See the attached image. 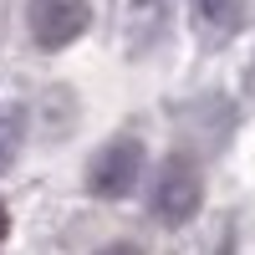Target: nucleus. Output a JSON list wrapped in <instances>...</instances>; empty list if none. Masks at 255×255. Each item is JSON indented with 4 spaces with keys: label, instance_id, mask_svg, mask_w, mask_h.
<instances>
[{
    "label": "nucleus",
    "instance_id": "f257e3e1",
    "mask_svg": "<svg viewBox=\"0 0 255 255\" xmlns=\"http://www.w3.org/2000/svg\"><path fill=\"white\" fill-rule=\"evenodd\" d=\"M199 204H204V179H199L194 158H184V153L163 158L153 184H148V215L158 225H189L199 215Z\"/></svg>",
    "mask_w": 255,
    "mask_h": 255
},
{
    "label": "nucleus",
    "instance_id": "39448f33",
    "mask_svg": "<svg viewBox=\"0 0 255 255\" xmlns=\"http://www.w3.org/2000/svg\"><path fill=\"white\" fill-rule=\"evenodd\" d=\"M20 143H26V113H20L15 102H5V108H0V174L15 163Z\"/></svg>",
    "mask_w": 255,
    "mask_h": 255
},
{
    "label": "nucleus",
    "instance_id": "7ed1b4c3",
    "mask_svg": "<svg viewBox=\"0 0 255 255\" xmlns=\"http://www.w3.org/2000/svg\"><path fill=\"white\" fill-rule=\"evenodd\" d=\"M138 179H143V143L133 133L108 138L87 163V189L97 199H128L138 189Z\"/></svg>",
    "mask_w": 255,
    "mask_h": 255
},
{
    "label": "nucleus",
    "instance_id": "f03ea898",
    "mask_svg": "<svg viewBox=\"0 0 255 255\" xmlns=\"http://www.w3.org/2000/svg\"><path fill=\"white\" fill-rule=\"evenodd\" d=\"M26 31L41 51H67L92 31V0H26Z\"/></svg>",
    "mask_w": 255,
    "mask_h": 255
},
{
    "label": "nucleus",
    "instance_id": "0eeeda50",
    "mask_svg": "<svg viewBox=\"0 0 255 255\" xmlns=\"http://www.w3.org/2000/svg\"><path fill=\"white\" fill-rule=\"evenodd\" d=\"M245 87H250V92H255V56H250V77H245Z\"/></svg>",
    "mask_w": 255,
    "mask_h": 255
},
{
    "label": "nucleus",
    "instance_id": "6e6552de",
    "mask_svg": "<svg viewBox=\"0 0 255 255\" xmlns=\"http://www.w3.org/2000/svg\"><path fill=\"white\" fill-rule=\"evenodd\" d=\"M5 225H10V220H5V209H0V240H5Z\"/></svg>",
    "mask_w": 255,
    "mask_h": 255
},
{
    "label": "nucleus",
    "instance_id": "20e7f679",
    "mask_svg": "<svg viewBox=\"0 0 255 255\" xmlns=\"http://www.w3.org/2000/svg\"><path fill=\"white\" fill-rule=\"evenodd\" d=\"M240 10H245V0H194V20L204 31H215V36L235 31L240 26Z\"/></svg>",
    "mask_w": 255,
    "mask_h": 255
},
{
    "label": "nucleus",
    "instance_id": "423d86ee",
    "mask_svg": "<svg viewBox=\"0 0 255 255\" xmlns=\"http://www.w3.org/2000/svg\"><path fill=\"white\" fill-rule=\"evenodd\" d=\"M97 255H143V250H138V245H128V240H118V245H102Z\"/></svg>",
    "mask_w": 255,
    "mask_h": 255
}]
</instances>
